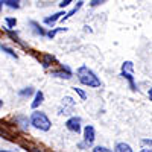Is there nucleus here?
I'll use <instances>...</instances> for the list:
<instances>
[{"mask_svg":"<svg viewBox=\"0 0 152 152\" xmlns=\"http://www.w3.org/2000/svg\"><path fill=\"white\" fill-rule=\"evenodd\" d=\"M2 3H5L9 8H20V0H2Z\"/></svg>","mask_w":152,"mask_h":152,"instance_id":"obj_10","label":"nucleus"},{"mask_svg":"<svg viewBox=\"0 0 152 152\" xmlns=\"http://www.w3.org/2000/svg\"><path fill=\"white\" fill-rule=\"evenodd\" d=\"M116 152H132V149L126 143H117L116 145Z\"/></svg>","mask_w":152,"mask_h":152,"instance_id":"obj_8","label":"nucleus"},{"mask_svg":"<svg viewBox=\"0 0 152 152\" xmlns=\"http://www.w3.org/2000/svg\"><path fill=\"white\" fill-rule=\"evenodd\" d=\"M31 123L35 126L37 129H41V131H49L50 126H52V123H50L49 117L46 116L44 113H41V111L32 113V116H31Z\"/></svg>","mask_w":152,"mask_h":152,"instance_id":"obj_2","label":"nucleus"},{"mask_svg":"<svg viewBox=\"0 0 152 152\" xmlns=\"http://www.w3.org/2000/svg\"><path fill=\"white\" fill-rule=\"evenodd\" d=\"M32 93H34L32 87H28V88H24V90H20V91H18V94H20V96H31Z\"/></svg>","mask_w":152,"mask_h":152,"instance_id":"obj_12","label":"nucleus"},{"mask_svg":"<svg viewBox=\"0 0 152 152\" xmlns=\"http://www.w3.org/2000/svg\"><path fill=\"white\" fill-rule=\"evenodd\" d=\"M107 0H91L90 2V5L91 6H97V5H102V3H105Z\"/></svg>","mask_w":152,"mask_h":152,"instance_id":"obj_18","label":"nucleus"},{"mask_svg":"<svg viewBox=\"0 0 152 152\" xmlns=\"http://www.w3.org/2000/svg\"><path fill=\"white\" fill-rule=\"evenodd\" d=\"M81 6H82V2H79L78 5H76V6H75V8H73V9L70 11V12H67V15H64V17H62V20H66V18H69V17H72L73 14H76V12H78V11L81 9Z\"/></svg>","mask_w":152,"mask_h":152,"instance_id":"obj_11","label":"nucleus"},{"mask_svg":"<svg viewBox=\"0 0 152 152\" xmlns=\"http://www.w3.org/2000/svg\"><path fill=\"white\" fill-rule=\"evenodd\" d=\"M93 152H113V151H110V149L105 148V146H96V148L93 149Z\"/></svg>","mask_w":152,"mask_h":152,"instance_id":"obj_15","label":"nucleus"},{"mask_svg":"<svg viewBox=\"0 0 152 152\" xmlns=\"http://www.w3.org/2000/svg\"><path fill=\"white\" fill-rule=\"evenodd\" d=\"M52 75H53V76H56V78H64V79L72 78V73H70L69 67H62V70H59V72H53Z\"/></svg>","mask_w":152,"mask_h":152,"instance_id":"obj_5","label":"nucleus"},{"mask_svg":"<svg viewBox=\"0 0 152 152\" xmlns=\"http://www.w3.org/2000/svg\"><path fill=\"white\" fill-rule=\"evenodd\" d=\"M61 15H67V14H66V12H56V14H53L52 17H46V18H44V23H46V24H53L56 20L62 18Z\"/></svg>","mask_w":152,"mask_h":152,"instance_id":"obj_6","label":"nucleus"},{"mask_svg":"<svg viewBox=\"0 0 152 152\" xmlns=\"http://www.w3.org/2000/svg\"><path fill=\"white\" fill-rule=\"evenodd\" d=\"M72 2H73V0H62V2L59 3V6H61V8H64V6H67V5H70Z\"/></svg>","mask_w":152,"mask_h":152,"instance_id":"obj_20","label":"nucleus"},{"mask_svg":"<svg viewBox=\"0 0 152 152\" xmlns=\"http://www.w3.org/2000/svg\"><path fill=\"white\" fill-rule=\"evenodd\" d=\"M31 24H32V26H34V31H35L37 34H40V35H46V32H44V31H43V29H41L40 26H38L37 23H34V21H32Z\"/></svg>","mask_w":152,"mask_h":152,"instance_id":"obj_14","label":"nucleus"},{"mask_svg":"<svg viewBox=\"0 0 152 152\" xmlns=\"http://www.w3.org/2000/svg\"><path fill=\"white\" fill-rule=\"evenodd\" d=\"M140 152H152V149H142Z\"/></svg>","mask_w":152,"mask_h":152,"instance_id":"obj_22","label":"nucleus"},{"mask_svg":"<svg viewBox=\"0 0 152 152\" xmlns=\"http://www.w3.org/2000/svg\"><path fill=\"white\" fill-rule=\"evenodd\" d=\"M73 90H75L76 93H78V94H79V96H81L82 99H85V97H87V94H85V91H82V90H81V88H78V87H75V88H73Z\"/></svg>","mask_w":152,"mask_h":152,"instance_id":"obj_17","label":"nucleus"},{"mask_svg":"<svg viewBox=\"0 0 152 152\" xmlns=\"http://www.w3.org/2000/svg\"><path fill=\"white\" fill-rule=\"evenodd\" d=\"M94 128L91 125H87L85 128H84V140H85V143L87 145H93V142H94Z\"/></svg>","mask_w":152,"mask_h":152,"instance_id":"obj_4","label":"nucleus"},{"mask_svg":"<svg viewBox=\"0 0 152 152\" xmlns=\"http://www.w3.org/2000/svg\"><path fill=\"white\" fill-rule=\"evenodd\" d=\"M43 99H44V94L41 91H37L35 93V99H34V102H32V108H37L38 105L43 102Z\"/></svg>","mask_w":152,"mask_h":152,"instance_id":"obj_7","label":"nucleus"},{"mask_svg":"<svg viewBox=\"0 0 152 152\" xmlns=\"http://www.w3.org/2000/svg\"><path fill=\"white\" fill-rule=\"evenodd\" d=\"M66 126H67V129H70L72 132H76L78 134L81 131V119L79 117H72L66 122Z\"/></svg>","mask_w":152,"mask_h":152,"instance_id":"obj_3","label":"nucleus"},{"mask_svg":"<svg viewBox=\"0 0 152 152\" xmlns=\"http://www.w3.org/2000/svg\"><path fill=\"white\" fill-rule=\"evenodd\" d=\"M122 76H123V78H126V79L129 81V85H131V88H132V90H135V84H134V78H132V75H131L129 72L123 70V72H122Z\"/></svg>","mask_w":152,"mask_h":152,"instance_id":"obj_9","label":"nucleus"},{"mask_svg":"<svg viewBox=\"0 0 152 152\" xmlns=\"http://www.w3.org/2000/svg\"><path fill=\"white\" fill-rule=\"evenodd\" d=\"M2 50H3V52H6L8 55H11L12 58H15V59H17V55L14 53V50H12V49H9V47H6V46H2Z\"/></svg>","mask_w":152,"mask_h":152,"instance_id":"obj_13","label":"nucleus"},{"mask_svg":"<svg viewBox=\"0 0 152 152\" xmlns=\"http://www.w3.org/2000/svg\"><path fill=\"white\" fill-rule=\"evenodd\" d=\"M148 94H149V100H152V87L149 88V91H148Z\"/></svg>","mask_w":152,"mask_h":152,"instance_id":"obj_21","label":"nucleus"},{"mask_svg":"<svg viewBox=\"0 0 152 152\" xmlns=\"http://www.w3.org/2000/svg\"><path fill=\"white\" fill-rule=\"evenodd\" d=\"M76 75H78V79H79L81 84H84L87 87H93V88L100 87V79L96 76V73L93 70H90L87 66L79 67L78 72H76Z\"/></svg>","mask_w":152,"mask_h":152,"instance_id":"obj_1","label":"nucleus"},{"mask_svg":"<svg viewBox=\"0 0 152 152\" xmlns=\"http://www.w3.org/2000/svg\"><path fill=\"white\" fill-rule=\"evenodd\" d=\"M0 152H9V151H3V149H2V151H0Z\"/></svg>","mask_w":152,"mask_h":152,"instance_id":"obj_23","label":"nucleus"},{"mask_svg":"<svg viewBox=\"0 0 152 152\" xmlns=\"http://www.w3.org/2000/svg\"><path fill=\"white\" fill-rule=\"evenodd\" d=\"M142 143H143V145H146V146H149V148H152V140H149V138H143Z\"/></svg>","mask_w":152,"mask_h":152,"instance_id":"obj_19","label":"nucleus"},{"mask_svg":"<svg viewBox=\"0 0 152 152\" xmlns=\"http://www.w3.org/2000/svg\"><path fill=\"white\" fill-rule=\"evenodd\" d=\"M6 24H8V28H14L17 24V20L15 18H6Z\"/></svg>","mask_w":152,"mask_h":152,"instance_id":"obj_16","label":"nucleus"}]
</instances>
